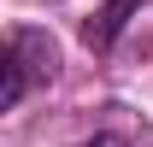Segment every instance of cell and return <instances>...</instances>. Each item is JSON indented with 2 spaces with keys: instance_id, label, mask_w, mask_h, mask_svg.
<instances>
[{
  "instance_id": "cell-1",
  "label": "cell",
  "mask_w": 153,
  "mask_h": 147,
  "mask_svg": "<svg viewBox=\"0 0 153 147\" xmlns=\"http://www.w3.org/2000/svg\"><path fill=\"white\" fill-rule=\"evenodd\" d=\"M53 71H59V47H53V36H47V30L18 24V30L6 36V65H0V112H18L30 88L53 82Z\"/></svg>"
},
{
  "instance_id": "cell-2",
  "label": "cell",
  "mask_w": 153,
  "mask_h": 147,
  "mask_svg": "<svg viewBox=\"0 0 153 147\" xmlns=\"http://www.w3.org/2000/svg\"><path fill=\"white\" fill-rule=\"evenodd\" d=\"M141 6H147V0H106V6H100L94 18L82 24V41H88L94 53H106V47H112V41L124 36V24H130L135 12H141Z\"/></svg>"
},
{
  "instance_id": "cell-3",
  "label": "cell",
  "mask_w": 153,
  "mask_h": 147,
  "mask_svg": "<svg viewBox=\"0 0 153 147\" xmlns=\"http://www.w3.org/2000/svg\"><path fill=\"white\" fill-rule=\"evenodd\" d=\"M76 147H130V141H124V135H112V129H106V135H88V141H76Z\"/></svg>"
}]
</instances>
